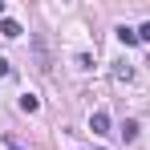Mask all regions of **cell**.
<instances>
[{
	"instance_id": "obj_3",
	"label": "cell",
	"mask_w": 150,
	"mask_h": 150,
	"mask_svg": "<svg viewBox=\"0 0 150 150\" xmlns=\"http://www.w3.org/2000/svg\"><path fill=\"white\" fill-rule=\"evenodd\" d=\"M118 41H122V45H138V28H118Z\"/></svg>"
},
{
	"instance_id": "obj_2",
	"label": "cell",
	"mask_w": 150,
	"mask_h": 150,
	"mask_svg": "<svg viewBox=\"0 0 150 150\" xmlns=\"http://www.w3.org/2000/svg\"><path fill=\"white\" fill-rule=\"evenodd\" d=\"M0 33H4V37H8V41H16V37H21V25H16V21H8V16H4V21H0Z\"/></svg>"
},
{
	"instance_id": "obj_5",
	"label": "cell",
	"mask_w": 150,
	"mask_h": 150,
	"mask_svg": "<svg viewBox=\"0 0 150 150\" xmlns=\"http://www.w3.org/2000/svg\"><path fill=\"white\" fill-rule=\"evenodd\" d=\"M21 110H25V114H37V110H41V101L33 98V93H25V98H21Z\"/></svg>"
},
{
	"instance_id": "obj_8",
	"label": "cell",
	"mask_w": 150,
	"mask_h": 150,
	"mask_svg": "<svg viewBox=\"0 0 150 150\" xmlns=\"http://www.w3.org/2000/svg\"><path fill=\"white\" fill-rule=\"evenodd\" d=\"M8 73H12V65H8V61L0 57V77H8Z\"/></svg>"
},
{
	"instance_id": "obj_9",
	"label": "cell",
	"mask_w": 150,
	"mask_h": 150,
	"mask_svg": "<svg viewBox=\"0 0 150 150\" xmlns=\"http://www.w3.org/2000/svg\"><path fill=\"white\" fill-rule=\"evenodd\" d=\"M8 150H21V146H16V142H8Z\"/></svg>"
},
{
	"instance_id": "obj_7",
	"label": "cell",
	"mask_w": 150,
	"mask_h": 150,
	"mask_svg": "<svg viewBox=\"0 0 150 150\" xmlns=\"http://www.w3.org/2000/svg\"><path fill=\"white\" fill-rule=\"evenodd\" d=\"M138 41H150V21H146V25H138Z\"/></svg>"
},
{
	"instance_id": "obj_1",
	"label": "cell",
	"mask_w": 150,
	"mask_h": 150,
	"mask_svg": "<svg viewBox=\"0 0 150 150\" xmlns=\"http://www.w3.org/2000/svg\"><path fill=\"white\" fill-rule=\"evenodd\" d=\"M89 130H93V134H110V114H105V110H98V114L89 118Z\"/></svg>"
},
{
	"instance_id": "obj_6",
	"label": "cell",
	"mask_w": 150,
	"mask_h": 150,
	"mask_svg": "<svg viewBox=\"0 0 150 150\" xmlns=\"http://www.w3.org/2000/svg\"><path fill=\"white\" fill-rule=\"evenodd\" d=\"M114 77H118V81H130V77H134V69H130L126 61H118V65H114Z\"/></svg>"
},
{
	"instance_id": "obj_4",
	"label": "cell",
	"mask_w": 150,
	"mask_h": 150,
	"mask_svg": "<svg viewBox=\"0 0 150 150\" xmlns=\"http://www.w3.org/2000/svg\"><path fill=\"white\" fill-rule=\"evenodd\" d=\"M122 138H126V142H134V138H138V122H134V118H126V126H122Z\"/></svg>"
},
{
	"instance_id": "obj_10",
	"label": "cell",
	"mask_w": 150,
	"mask_h": 150,
	"mask_svg": "<svg viewBox=\"0 0 150 150\" xmlns=\"http://www.w3.org/2000/svg\"><path fill=\"white\" fill-rule=\"evenodd\" d=\"M0 16H4V0H0Z\"/></svg>"
}]
</instances>
